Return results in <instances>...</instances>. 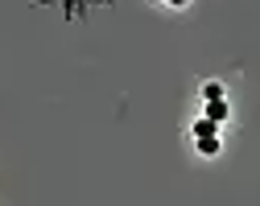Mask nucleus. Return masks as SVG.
<instances>
[{"label":"nucleus","instance_id":"nucleus-1","mask_svg":"<svg viewBox=\"0 0 260 206\" xmlns=\"http://www.w3.org/2000/svg\"><path fill=\"white\" fill-rule=\"evenodd\" d=\"M207 120H215V124L227 120V103L223 99H207Z\"/></svg>","mask_w":260,"mask_h":206},{"label":"nucleus","instance_id":"nucleus-2","mask_svg":"<svg viewBox=\"0 0 260 206\" xmlns=\"http://www.w3.org/2000/svg\"><path fill=\"white\" fill-rule=\"evenodd\" d=\"M194 136H219V124H215V120H207V116H203V120H199V124H194Z\"/></svg>","mask_w":260,"mask_h":206},{"label":"nucleus","instance_id":"nucleus-3","mask_svg":"<svg viewBox=\"0 0 260 206\" xmlns=\"http://www.w3.org/2000/svg\"><path fill=\"white\" fill-rule=\"evenodd\" d=\"M199 153L215 157V153H219V136H199Z\"/></svg>","mask_w":260,"mask_h":206},{"label":"nucleus","instance_id":"nucleus-4","mask_svg":"<svg viewBox=\"0 0 260 206\" xmlns=\"http://www.w3.org/2000/svg\"><path fill=\"white\" fill-rule=\"evenodd\" d=\"M203 99H223V87H219V83H207V87H203Z\"/></svg>","mask_w":260,"mask_h":206},{"label":"nucleus","instance_id":"nucleus-5","mask_svg":"<svg viewBox=\"0 0 260 206\" xmlns=\"http://www.w3.org/2000/svg\"><path fill=\"white\" fill-rule=\"evenodd\" d=\"M166 5H190V0H166Z\"/></svg>","mask_w":260,"mask_h":206}]
</instances>
